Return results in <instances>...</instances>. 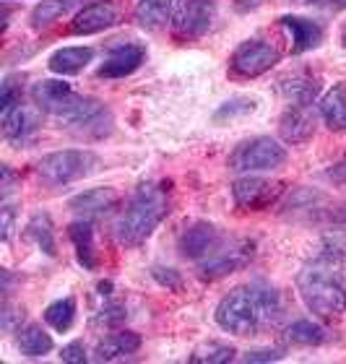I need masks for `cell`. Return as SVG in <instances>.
I'll use <instances>...</instances> for the list:
<instances>
[{
	"mask_svg": "<svg viewBox=\"0 0 346 364\" xmlns=\"http://www.w3.org/2000/svg\"><path fill=\"white\" fill-rule=\"evenodd\" d=\"M261 0H240V8H256Z\"/></svg>",
	"mask_w": 346,
	"mask_h": 364,
	"instance_id": "ab89813d",
	"label": "cell"
},
{
	"mask_svg": "<svg viewBox=\"0 0 346 364\" xmlns=\"http://www.w3.org/2000/svg\"><path fill=\"white\" fill-rule=\"evenodd\" d=\"M281 357H284V351L278 349H258V351H248L245 362H278Z\"/></svg>",
	"mask_w": 346,
	"mask_h": 364,
	"instance_id": "d590c367",
	"label": "cell"
},
{
	"mask_svg": "<svg viewBox=\"0 0 346 364\" xmlns=\"http://www.w3.org/2000/svg\"><path fill=\"white\" fill-rule=\"evenodd\" d=\"M61 359H63V362H70V364L86 362V349H83V341L65 343V346H63V351H61Z\"/></svg>",
	"mask_w": 346,
	"mask_h": 364,
	"instance_id": "d6a6232c",
	"label": "cell"
},
{
	"mask_svg": "<svg viewBox=\"0 0 346 364\" xmlns=\"http://www.w3.org/2000/svg\"><path fill=\"white\" fill-rule=\"evenodd\" d=\"M341 45L346 47V23H344V26H341Z\"/></svg>",
	"mask_w": 346,
	"mask_h": 364,
	"instance_id": "60d3db41",
	"label": "cell"
},
{
	"mask_svg": "<svg viewBox=\"0 0 346 364\" xmlns=\"http://www.w3.org/2000/svg\"><path fill=\"white\" fill-rule=\"evenodd\" d=\"M68 237L75 247L78 263H81L86 271H94L99 258H97V245H94V224H91V219L73 221L68 229Z\"/></svg>",
	"mask_w": 346,
	"mask_h": 364,
	"instance_id": "44dd1931",
	"label": "cell"
},
{
	"mask_svg": "<svg viewBox=\"0 0 346 364\" xmlns=\"http://www.w3.org/2000/svg\"><path fill=\"white\" fill-rule=\"evenodd\" d=\"M256 109V99H248V97H234L229 102L219 107L216 112H214V122H226V120H234V117H245Z\"/></svg>",
	"mask_w": 346,
	"mask_h": 364,
	"instance_id": "f546056e",
	"label": "cell"
},
{
	"mask_svg": "<svg viewBox=\"0 0 346 364\" xmlns=\"http://www.w3.org/2000/svg\"><path fill=\"white\" fill-rule=\"evenodd\" d=\"M19 351L23 357L39 359L53 351V336L42 326H26L19 331Z\"/></svg>",
	"mask_w": 346,
	"mask_h": 364,
	"instance_id": "d4e9b609",
	"label": "cell"
},
{
	"mask_svg": "<svg viewBox=\"0 0 346 364\" xmlns=\"http://www.w3.org/2000/svg\"><path fill=\"white\" fill-rule=\"evenodd\" d=\"M234 354H237V351H234L229 343L206 341L190 354V362L193 364H226V362H232Z\"/></svg>",
	"mask_w": 346,
	"mask_h": 364,
	"instance_id": "f1b7e54d",
	"label": "cell"
},
{
	"mask_svg": "<svg viewBox=\"0 0 346 364\" xmlns=\"http://www.w3.org/2000/svg\"><path fill=\"white\" fill-rule=\"evenodd\" d=\"M278 60H281V53H278L276 45L266 42V39H245L232 53L229 68H232L234 76L256 78L268 73Z\"/></svg>",
	"mask_w": 346,
	"mask_h": 364,
	"instance_id": "ba28073f",
	"label": "cell"
},
{
	"mask_svg": "<svg viewBox=\"0 0 346 364\" xmlns=\"http://www.w3.org/2000/svg\"><path fill=\"white\" fill-rule=\"evenodd\" d=\"M11 185H14V175H11V169L3 167V198H8V193H11Z\"/></svg>",
	"mask_w": 346,
	"mask_h": 364,
	"instance_id": "f35d334b",
	"label": "cell"
},
{
	"mask_svg": "<svg viewBox=\"0 0 346 364\" xmlns=\"http://www.w3.org/2000/svg\"><path fill=\"white\" fill-rule=\"evenodd\" d=\"M122 320H125V307H120V304H110V307H105L102 315H99V323H102V326H117Z\"/></svg>",
	"mask_w": 346,
	"mask_h": 364,
	"instance_id": "836d02e7",
	"label": "cell"
},
{
	"mask_svg": "<svg viewBox=\"0 0 346 364\" xmlns=\"http://www.w3.org/2000/svg\"><path fill=\"white\" fill-rule=\"evenodd\" d=\"M281 26L289 31V37H292V53L294 55H302V53H310V50H315L320 47L323 42V26L313 18H302V16H281L278 18Z\"/></svg>",
	"mask_w": 346,
	"mask_h": 364,
	"instance_id": "e0dca14e",
	"label": "cell"
},
{
	"mask_svg": "<svg viewBox=\"0 0 346 364\" xmlns=\"http://www.w3.org/2000/svg\"><path fill=\"white\" fill-rule=\"evenodd\" d=\"M219 0H174L172 34L182 42L204 37L214 23Z\"/></svg>",
	"mask_w": 346,
	"mask_h": 364,
	"instance_id": "52a82bcc",
	"label": "cell"
},
{
	"mask_svg": "<svg viewBox=\"0 0 346 364\" xmlns=\"http://www.w3.org/2000/svg\"><path fill=\"white\" fill-rule=\"evenodd\" d=\"M146 55H149V50H146V45H141V42H117V45H112L110 50H107L105 55V63L99 65L97 76L99 78H128L133 76L138 68H141L143 63H146Z\"/></svg>",
	"mask_w": 346,
	"mask_h": 364,
	"instance_id": "8fae6325",
	"label": "cell"
},
{
	"mask_svg": "<svg viewBox=\"0 0 346 364\" xmlns=\"http://www.w3.org/2000/svg\"><path fill=\"white\" fill-rule=\"evenodd\" d=\"M174 0H138L136 6V21L141 29L157 31L172 21Z\"/></svg>",
	"mask_w": 346,
	"mask_h": 364,
	"instance_id": "603a6c76",
	"label": "cell"
},
{
	"mask_svg": "<svg viewBox=\"0 0 346 364\" xmlns=\"http://www.w3.org/2000/svg\"><path fill=\"white\" fill-rule=\"evenodd\" d=\"M310 3L323 6V8H331V11H344V8H346V0H310Z\"/></svg>",
	"mask_w": 346,
	"mask_h": 364,
	"instance_id": "74e56055",
	"label": "cell"
},
{
	"mask_svg": "<svg viewBox=\"0 0 346 364\" xmlns=\"http://www.w3.org/2000/svg\"><path fill=\"white\" fill-rule=\"evenodd\" d=\"M318 128V112L315 105H302V102H289L278 120V133L284 138V144H305L315 136Z\"/></svg>",
	"mask_w": 346,
	"mask_h": 364,
	"instance_id": "4fadbf2b",
	"label": "cell"
},
{
	"mask_svg": "<svg viewBox=\"0 0 346 364\" xmlns=\"http://www.w3.org/2000/svg\"><path fill=\"white\" fill-rule=\"evenodd\" d=\"M286 161V149L278 141L268 136H258L250 141H242L229 156V169L240 175H253V172H268V169L281 167Z\"/></svg>",
	"mask_w": 346,
	"mask_h": 364,
	"instance_id": "8992f818",
	"label": "cell"
},
{
	"mask_svg": "<svg viewBox=\"0 0 346 364\" xmlns=\"http://www.w3.org/2000/svg\"><path fill=\"white\" fill-rule=\"evenodd\" d=\"M302 302L323 323H336L346 315V287L331 263H313L297 273Z\"/></svg>",
	"mask_w": 346,
	"mask_h": 364,
	"instance_id": "277c9868",
	"label": "cell"
},
{
	"mask_svg": "<svg viewBox=\"0 0 346 364\" xmlns=\"http://www.w3.org/2000/svg\"><path fill=\"white\" fill-rule=\"evenodd\" d=\"M39 125V107H26V105H19L14 107L8 114H3V136L6 141L11 144H26L31 138L37 136Z\"/></svg>",
	"mask_w": 346,
	"mask_h": 364,
	"instance_id": "2e32d148",
	"label": "cell"
},
{
	"mask_svg": "<svg viewBox=\"0 0 346 364\" xmlns=\"http://www.w3.org/2000/svg\"><path fill=\"white\" fill-rule=\"evenodd\" d=\"M284 193V182L266 180V177H240L232 182V198L242 211H266L276 203Z\"/></svg>",
	"mask_w": 346,
	"mask_h": 364,
	"instance_id": "9c48e42d",
	"label": "cell"
},
{
	"mask_svg": "<svg viewBox=\"0 0 346 364\" xmlns=\"http://www.w3.org/2000/svg\"><path fill=\"white\" fill-rule=\"evenodd\" d=\"M26 237H29L31 242L37 245L39 250L55 258L58 255V245H55V232H53V221L47 213H34L26 224Z\"/></svg>",
	"mask_w": 346,
	"mask_h": 364,
	"instance_id": "484cf974",
	"label": "cell"
},
{
	"mask_svg": "<svg viewBox=\"0 0 346 364\" xmlns=\"http://www.w3.org/2000/svg\"><path fill=\"white\" fill-rule=\"evenodd\" d=\"M224 245H226V237L221 235L214 224H206V221L190 224L180 235V240H177V247H180L182 258L196 260V263L211 258V255H216Z\"/></svg>",
	"mask_w": 346,
	"mask_h": 364,
	"instance_id": "30bf717a",
	"label": "cell"
},
{
	"mask_svg": "<svg viewBox=\"0 0 346 364\" xmlns=\"http://www.w3.org/2000/svg\"><path fill=\"white\" fill-rule=\"evenodd\" d=\"M99 169V156L86 151V149H65V151H53L42 156L37 164L39 177L47 185H70L83 177L94 175Z\"/></svg>",
	"mask_w": 346,
	"mask_h": 364,
	"instance_id": "5b68a950",
	"label": "cell"
},
{
	"mask_svg": "<svg viewBox=\"0 0 346 364\" xmlns=\"http://www.w3.org/2000/svg\"><path fill=\"white\" fill-rule=\"evenodd\" d=\"M19 105H21V84L16 76H8L3 81V94H0V112L8 114Z\"/></svg>",
	"mask_w": 346,
	"mask_h": 364,
	"instance_id": "4dcf8cb0",
	"label": "cell"
},
{
	"mask_svg": "<svg viewBox=\"0 0 346 364\" xmlns=\"http://www.w3.org/2000/svg\"><path fill=\"white\" fill-rule=\"evenodd\" d=\"M31 99L42 112L73 125L78 133L91 138H102L112 130V114L99 99L78 94L65 81L45 78L31 86Z\"/></svg>",
	"mask_w": 346,
	"mask_h": 364,
	"instance_id": "6da1fadb",
	"label": "cell"
},
{
	"mask_svg": "<svg viewBox=\"0 0 346 364\" xmlns=\"http://www.w3.org/2000/svg\"><path fill=\"white\" fill-rule=\"evenodd\" d=\"M83 3H86V0H42V3L34 6V11H31V26H34V29L50 26V23L58 21L61 16L73 11L75 6H83Z\"/></svg>",
	"mask_w": 346,
	"mask_h": 364,
	"instance_id": "4316f807",
	"label": "cell"
},
{
	"mask_svg": "<svg viewBox=\"0 0 346 364\" xmlns=\"http://www.w3.org/2000/svg\"><path fill=\"white\" fill-rule=\"evenodd\" d=\"M141 336L133 331H115V333L105 336L94 349V359L97 362H117V359H128L141 351Z\"/></svg>",
	"mask_w": 346,
	"mask_h": 364,
	"instance_id": "ac0fdd59",
	"label": "cell"
},
{
	"mask_svg": "<svg viewBox=\"0 0 346 364\" xmlns=\"http://www.w3.org/2000/svg\"><path fill=\"white\" fill-rule=\"evenodd\" d=\"M250 255H253V250H250L248 242H242V240H226V245L216 255H211V258L198 263V276L206 281L224 279L229 273L240 271L250 260Z\"/></svg>",
	"mask_w": 346,
	"mask_h": 364,
	"instance_id": "7c38bea8",
	"label": "cell"
},
{
	"mask_svg": "<svg viewBox=\"0 0 346 364\" xmlns=\"http://www.w3.org/2000/svg\"><path fill=\"white\" fill-rule=\"evenodd\" d=\"M278 315H281V296L263 281L232 289L229 294L221 296L214 312L219 328L232 336L261 333V328L276 320Z\"/></svg>",
	"mask_w": 346,
	"mask_h": 364,
	"instance_id": "7a4b0ae2",
	"label": "cell"
},
{
	"mask_svg": "<svg viewBox=\"0 0 346 364\" xmlns=\"http://www.w3.org/2000/svg\"><path fill=\"white\" fill-rule=\"evenodd\" d=\"M45 323L53 328V331H58V333L70 331L75 323V299L73 296H63V299H55L53 304H47Z\"/></svg>",
	"mask_w": 346,
	"mask_h": 364,
	"instance_id": "83f0119b",
	"label": "cell"
},
{
	"mask_svg": "<svg viewBox=\"0 0 346 364\" xmlns=\"http://www.w3.org/2000/svg\"><path fill=\"white\" fill-rule=\"evenodd\" d=\"M91 60H94L91 47H61V50H55L50 55L47 68L58 73V76H78Z\"/></svg>",
	"mask_w": 346,
	"mask_h": 364,
	"instance_id": "ffe728a7",
	"label": "cell"
},
{
	"mask_svg": "<svg viewBox=\"0 0 346 364\" xmlns=\"http://www.w3.org/2000/svg\"><path fill=\"white\" fill-rule=\"evenodd\" d=\"M0 229H3V242H8L11 229H14V208L11 205H3V224H0Z\"/></svg>",
	"mask_w": 346,
	"mask_h": 364,
	"instance_id": "8d00e7d4",
	"label": "cell"
},
{
	"mask_svg": "<svg viewBox=\"0 0 346 364\" xmlns=\"http://www.w3.org/2000/svg\"><path fill=\"white\" fill-rule=\"evenodd\" d=\"M278 89L286 97V102H302V105H315L318 94H320L318 78L308 70H294V73L281 76L278 78Z\"/></svg>",
	"mask_w": 346,
	"mask_h": 364,
	"instance_id": "d6986e66",
	"label": "cell"
},
{
	"mask_svg": "<svg viewBox=\"0 0 346 364\" xmlns=\"http://www.w3.org/2000/svg\"><path fill=\"white\" fill-rule=\"evenodd\" d=\"M169 213V185L164 182H143L130 196L125 208L115 221V237L125 247H138L154 235V229Z\"/></svg>",
	"mask_w": 346,
	"mask_h": 364,
	"instance_id": "3957f363",
	"label": "cell"
},
{
	"mask_svg": "<svg viewBox=\"0 0 346 364\" xmlns=\"http://www.w3.org/2000/svg\"><path fill=\"white\" fill-rule=\"evenodd\" d=\"M325 180H331L339 188H346V156H341L336 164H331V167L325 169Z\"/></svg>",
	"mask_w": 346,
	"mask_h": 364,
	"instance_id": "e575fe53",
	"label": "cell"
},
{
	"mask_svg": "<svg viewBox=\"0 0 346 364\" xmlns=\"http://www.w3.org/2000/svg\"><path fill=\"white\" fill-rule=\"evenodd\" d=\"M120 18L115 3L110 0H97V3H89V6H81V11L73 16L70 21V31L78 34V37H89V34H99V31L115 26Z\"/></svg>",
	"mask_w": 346,
	"mask_h": 364,
	"instance_id": "5bb4252c",
	"label": "cell"
},
{
	"mask_svg": "<svg viewBox=\"0 0 346 364\" xmlns=\"http://www.w3.org/2000/svg\"><path fill=\"white\" fill-rule=\"evenodd\" d=\"M284 338L294 346H320L331 338V333L325 331L320 323H313V320H294L292 326H286Z\"/></svg>",
	"mask_w": 346,
	"mask_h": 364,
	"instance_id": "cb8c5ba5",
	"label": "cell"
},
{
	"mask_svg": "<svg viewBox=\"0 0 346 364\" xmlns=\"http://www.w3.org/2000/svg\"><path fill=\"white\" fill-rule=\"evenodd\" d=\"M308 3H310V0H308Z\"/></svg>",
	"mask_w": 346,
	"mask_h": 364,
	"instance_id": "b9f144b4",
	"label": "cell"
},
{
	"mask_svg": "<svg viewBox=\"0 0 346 364\" xmlns=\"http://www.w3.org/2000/svg\"><path fill=\"white\" fill-rule=\"evenodd\" d=\"M117 203H120V193L115 188H91L70 198L68 208L83 219H97V216H107L110 211H115Z\"/></svg>",
	"mask_w": 346,
	"mask_h": 364,
	"instance_id": "9a60e30c",
	"label": "cell"
},
{
	"mask_svg": "<svg viewBox=\"0 0 346 364\" xmlns=\"http://www.w3.org/2000/svg\"><path fill=\"white\" fill-rule=\"evenodd\" d=\"M318 112L331 130H346V81L333 84L318 105Z\"/></svg>",
	"mask_w": 346,
	"mask_h": 364,
	"instance_id": "7402d4cb",
	"label": "cell"
},
{
	"mask_svg": "<svg viewBox=\"0 0 346 364\" xmlns=\"http://www.w3.org/2000/svg\"><path fill=\"white\" fill-rule=\"evenodd\" d=\"M151 276L157 279L159 287H167L169 291H180L182 289V276L174 268H154Z\"/></svg>",
	"mask_w": 346,
	"mask_h": 364,
	"instance_id": "1f68e13d",
	"label": "cell"
}]
</instances>
